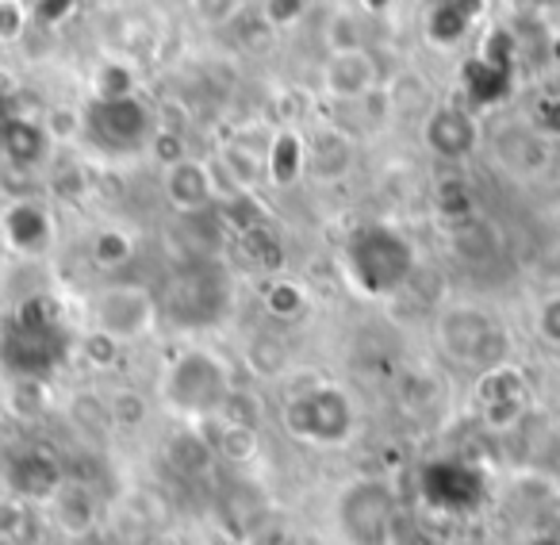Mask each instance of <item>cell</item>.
<instances>
[{"instance_id": "obj_30", "label": "cell", "mask_w": 560, "mask_h": 545, "mask_svg": "<svg viewBox=\"0 0 560 545\" xmlns=\"http://www.w3.org/2000/svg\"><path fill=\"white\" fill-rule=\"evenodd\" d=\"M438 396H442V384H438V376L427 373V369H411V373H404V381H399V399H404L411 411L434 407Z\"/></svg>"}, {"instance_id": "obj_35", "label": "cell", "mask_w": 560, "mask_h": 545, "mask_svg": "<svg viewBox=\"0 0 560 545\" xmlns=\"http://www.w3.org/2000/svg\"><path fill=\"white\" fill-rule=\"evenodd\" d=\"M438 208H442L445 219H453V223H465V219H472V196H468L465 181L460 177H450L438 185Z\"/></svg>"}, {"instance_id": "obj_37", "label": "cell", "mask_w": 560, "mask_h": 545, "mask_svg": "<svg viewBox=\"0 0 560 545\" xmlns=\"http://www.w3.org/2000/svg\"><path fill=\"white\" fill-rule=\"evenodd\" d=\"M85 358L93 361V366H112V361L119 358V350H124V346H116L112 343V338H104V335H96V331H89L85 335Z\"/></svg>"}, {"instance_id": "obj_10", "label": "cell", "mask_w": 560, "mask_h": 545, "mask_svg": "<svg viewBox=\"0 0 560 545\" xmlns=\"http://www.w3.org/2000/svg\"><path fill=\"white\" fill-rule=\"evenodd\" d=\"M162 196L177 216H203L223 200V185H219L211 162L185 154L180 162L162 170Z\"/></svg>"}, {"instance_id": "obj_40", "label": "cell", "mask_w": 560, "mask_h": 545, "mask_svg": "<svg viewBox=\"0 0 560 545\" xmlns=\"http://www.w3.org/2000/svg\"><path fill=\"white\" fill-rule=\"evenodd\" d=\"M522 545H560V537L557 534H534V537H526Z\"/></svg>"}, {"instance_id": "obj_13", "label": "cell", "mask_w": 560, "mask_h": 545, "mask_svg": "<svg viewBox=\"0 0 560 545\" xmlns=\"http://www.w3.org/2000/svg\"><path fill=\"white\" fill-rule=\"evenodd\" d=\"M353 165H358V139L350 127L323 119L315 131H307V177L315 185H342L353 173Z\"/></svg>"}, {"instance_id": "obj_8", "label": "cell", "mask_w": 560, "mask_h": 545, "mask_svg": "<svg viewBox=\"0 0 560 545\" xmlns=\"http://www.w3.org/2000/svg\"><path fill=\"white\" fill-rule=\"evenodd\" d=\"M422 147L438 162H468L480 150V119L465 101H434L422 116Z\"/></svg>"}, {"instance_id": "obj_25", "label": "cell", "mask_w": 560, "mask_h": 545, "mask_svg": "<svg viewBox=\"0 0 560 545\" xmlns=\"http://www.w3.org/2000/svg\"><path fill=\"white\" fill-rule=\"evenodd\" d=\"M323 47H327V55L369 47V27L358 4H342V9L330 12L327 24H323Z\"/></svg>"}, {"instance_id": "obj_34", "label": "cell", "mask_w": 560, "mask_h": 545, "mask_svg": "<svg viewBox=\"0 0 560 545\" xmlns=\"http://www.w3.org/2000/svg\"><path fill=\"white\" fill-rule=\"evenodd\" d=\"M188 9L203 27H226L246 12V0H188Z\"/></svg>"}, {"instance_id": "obj_17", "label": "cell", "mask_w": 560, "mask_h": 545, "mask_svg": "<svg viewBox=\"0 0 560 545\" xmlns=\"http://www.w3.org/2000/svg\"><path fill=\"white\" fill-rule=\"evenodd\" d=\"M177 297L188 312L185 323H215L223 315L226 300H231V281H226L215 262L192 265L177 281Z\"/></svg>"}, {"instance_id": "obj_32", "label": "cell", "mask_w": 560, "mask_h": 545, "mask_svg": "<svg viewBox=\"0 0 560 545\" xmlns=\"http://www.w3.org/2000/svg\"><path fill=\"white\" fill-rule=\"evenodd\" d=\"M312 0H261V24L269 32H289L307 16Z\"/></svg>"}, {"instance_id": "obj_26", "label": "cell", "mask_w": 560, "mask_h": 545, "mask_svg": "<svg viewBox=\"0 0 560 545\" xmlns=\"http://www.w3.org/2000/svg\"><path fill=\"white\" fill-rule=\"evenodd\" d=\"M307 289L296 281V277H272L269 285L261 289V308L280 323H292L307 312Z\"/></svg>"}, {"instance_id": "obj_24", "label": "cell", "mask_w": 560, "mask_h": 545, "mask_svg": "<svg viewBox=\"0 0 560 545\" xmlns=\"http://www.w3.org/2000/svg\"><path fill=\"white\" fill-rule=\"evenodd\" d=\"M135 246H139V242H135V234L127 231V227L104 223V227H96V234L89 239V257H93L96 269L116 272L135 257Z\"/></svg>"}, {"instance_id": "obj_4", "label": "cell", "mask_w": 560, "mask_h": 545, "mask_svg": "<svg viewBox=\"0 0 560 545\" xmlns=\"http://www.w3.org/2000/svg\"><path fill=\"white\" fill-rule=\"evenodd\" d=\"M434 343L453 366L495 369L511 361V331L476 304H450L434 323Z\"/></svg>"}, {"instance_id": "obj_2", "label": "cell", "mask_w": 560, "mask_h": 545, "mask_svg": "<svg viewBox=\"0 0 560 545\" xmlns=\"http://www.w3.org/2000/svg\"><path fill=\"white\" fill-rule=\"evenodd\" d=\"M234 392V376L226 358H219L208 346H185L177 350L162 369L158 381V399L173 419L200 427L203 419L219 415V407L226 404V396Z\"/></svg>"}, {"instance_id": "obj_21", "label": "cell", "mask_w": 560, "mask_h": 545, "mask_svg": "<svg viewBox=\"0 0 560 545\" xmlns=\"http://www.w3.org/2000/svg\"><path fill=\"white\" fill-rule=\"evenodd\" d=\"M506 81H511V73H506V66L499 58H472L465 66V104L472 112L491 108L499 96H506Z\"/></svg>"}, {"instance_id": "obj_1", "label": "cell", "mask_w": 560, "mask_h": 545, "mask_svg": "<svg viewBox=\"0 0 560 545\" xmlns=\"http://www.w3.org/2000/svg\"><path fill=\"white\" fill-rule=\"evenodd\" d=\"M415 242L392 223H361L342 242V272L358 297L392 300L415 277Z\"/></svg>"}, {"instance_id": "obj_12", "label": "cell", "mask_w": 560, "mask_h": 545, "mask_svg": "<svg viewBox=\"0 0 560 545\" xmlns=\"http://www.w3.org/2000/svg\"><path fill=\"white\" fill-rule=\"evenodd\" d=\"M319 89L327 101L358 104V101H365L373 89H381V62H376V55L369 47L327 55V62H323V70H319Z\"/></svg>"}, {"instance_id": "obj_23", "label": "cell", "mask_w": 560, "mask_h": 545, "mask_svg": "<svg viewBox=\"0 0 560 545\" xmlns=\"http://www.w3.org/2000/svg\"><path fill=\"white\" fill-rule=\"evenodd\" d=\"M93 101L96 104H112V101H131L139 93V70L127 58H104L93 70Z\"/></svg>"}, {"instance_id": "obj_9", "label": "cell", "mask_w": 560, "mask_h": 545, "mask_svg": "<svg viewBox=\"0 0 560 545\" xmlns=\"http://www.w3.org/2000/svg\"><path fill=\"white\" fill-rule=\"evenodd\" d=\"M265 519H269V496L261 491V484L246 476H226L223 488L215 491V526L231 542L246 545L261 534Z\"/></svg>"}, {"instance_id": "obj_27", "label": "cell", "mask_w": 560, "mask_h": 545, "mask_svg": "<svg viewBox=\"0 0 560 545\" xmlns=\"http://www.w3.org/2000/svg\"><path fill=\"white\" fill-rule=\"evenodd\" d=\"M381 89H384V96H388L392 112H422V116H427V108L434 104V89H430V81L415 70H404L392 81H381Z\"/></svg>"}, {"instance_id": "obj_14", "label": "cell", "mask_w": 560, "mask_h": 545, "mask_svg": "<svg viewBox=\"0 0 560 545\" xmlns=\"http://www.w3.org/2000/svg\"><path fill=\"white\" fill-rule=\"evenodd\" d=\"M526 396H529L526 373L518 366H511V361L495 369H483L476 376V404H480V415L488 419V427H511L514 419H522Z\"/></svg>"}, {"instance_id": "obj_33", "label": "cell", "mask_w": 560, "mask_h": 545, "mask_svg": "<svg viewBox=\"0 0 560 545\" xmlns=\"http://www.w3.org/2000/svg\"><path fill=\"white\" fill-rule=\"evenodd\" d=\"M108 419H112V427H119V430L142 427V422H147V399L131 389L116 392V396L108 399Z\"/></svg>"}, {"instance_id": "obj_36", "label": "cell", "mask_w": 560, "mask_h": 545, "mask_svg": "<svg viewBox=\"0 0 560 545\" xmlns=\"http://www.w3.org/2000/svg\"><path fill=\"white\" fill-rule=\"evenodd\" d=\"M529 124H534L541 135H549V139H557V135H560V96H541Z\"/></svg>"}, {"instance_id": "obj_15", "label": "cell", "mask_w": 560, "mask_h": 545, "mask_svg": "<svg viewBox=\"0 0 560 545\" xmlns=\"http://www.w3.org/2000/svg\"><path fill=\"white\" fill-rule=\"evenodd\" d=\"M0 239L24 257H43L55 246V216L39 200H12L0 211Z\"/></svg>"}, {"instance_id": "obj_28", "label": "cell", "mask_w": 560, "mask_h": 545, "mask_svg": "<svg viewBox=\"0 0 560 545\" xmlns=\"http://www.w3.org/2000/svg\"><path fill=\"white\" fill-rule=\"evenodd\" d=\"M246 366L254 369L257 376H265V381H277V376H284L292 366L289 346L272 335H254L246 346Z\"/></svg>"}, {"instance_id": "obj_42", "label": "cell", "mask_w": 560, "mask_h": 545, "mask_svg": "<svg viewBox=\"0 0 560 545\" xmlns=\"http://www.w3.org/2000/svg\"><path fill=\"white\" fill-rule=\"evenodd\" d=\"M0 499H4V491H0Z\"/></svg>"}, {"instance_id": "obj_3", "label": "cell", "mask_w": 560, "mask_h": 545, "mask_svg": "<svg viewBox=\"0 0 560 545\" xmlns=\"http://www.w3.org/2000/svg\"><path fill=\"white\" fill-rule=\"evenodd\" d=\"M280 427L315 450H342L358 434V399L335 381H307L284 392Z\"/></svg>"}, {"instance_id": "obj_31", "label": "cell", "mask_w": 560, "mask_h": 545, "mask_svg": "<svg viewBox=\"0 0 560 545\" xmlns=\"http://www.w3.org/2000/svg\"><path fill=\"white\" fill-rule=\"evenodd\" d=\"M32 4L27 0H0V47H16L24 43L32 27Z\"/></svg>"}, {"instance_id": "obj_16", "label": "cell", "mask_w": 560, "mask_h": 545, "mask_svg": "<svg viewBox=\"0 0 560 545\" xmlns=\"http://www.w3.org/2000/svg\"><path fill=\"white\" fill-rule=\"evenodd\" d=\"M43 511H47V522L66 537H85L101 526V499L89 484L81 480H62L50 488V496L43 499Z\"/></svg>"}, {"instance_id": "obj_41", "label": "cell", "mask_w": 560, "mask_h": 545, "mask_svg": "<svg viewBox=\"0 0 560 545\" xmlns=\"http://www.w3.org/2000/svg\"><path fill=\"white\" fill-rule=\"evenodd\" d=\"M534 9H560V0H529Z\"/></svg>"}, {"instance_id": "obj_39", "label": "cell", "mask_w": 560, "mask_h": 545, "mask_svg": "<svg viewBox=\"0 0 560 545\" xmlns=\"http://www.w3.org/2000/svg\"><path fill=\"white\" fill-rule=\"evenodd\" d=\"M73 4H78V0H35L32 16L43 20V24H62V20L73 12Z\"/></svg>"}, {"instance_id": "obj_6", "label": "cell", "mask_w": 560, "mask_h": 545, "mask_svg": "<svg viewBox=\"0 0 560 545\" xmlns=\"http://www.w3.org/2000/svg\"><path fill=\"white\" fill-rule=\"evenodd\" d=\"M419 499L442 519H472L491 496L488 473L465 457H430L415 473Z\"/></svg>"}, {"instance_id": "obj_7", "label": "cell", "mask_w": 560, "mask_h": 545, "mask_svg": "<svg viewBox=\"0 0 560 545\" xmlns=\"http://www.w3.org/2000/svg\"><path fill=\"white\" fill-rule=\"evenodd\" d=\"M158 320H162V304L147 285L116 281L96 289L89 300V331L112 338L116 346L150 338L158 331Z\"/></svg>"}, {"instance_id": "obj_5", "label": "cell", "mask_w": 560, "mask_h": 545, "mask_svg": "<svg viewBox=\"0 0 560 545\" xmlns=\"http://www.w3.org/2000/svg\"><path fill=\"white\" fill-rule=\"evenodd\" d=\"M335 522L346 545H396L399 491L384 476H358L338 491Z\"/></svg>"}, {"instance_id": "obj_18", "label": "cell", "mask_w": 560, "mask_h": 545, "mask_svg": "<svg viewBox=\"0 0 560 545\" xmlns=\"http://www.w3.org/2000/svg\"><path fill=\"white\" fill-rule=\"evenodd\" d=\"M215 170L219 185H223V196L242 193V196H254L265 181V150L249 147L246 139H226L223 147L215 150Z\"/></svg>"}, {"instance_id": "obj_11", "label": "cell", "mask_w": 560, "mask_h": 545, "mask_svg": "<svg viewBox=\"0 0 560 545\" xmlns=\"http://www.w3.org/2000/svg\"><path fill=\"white\" fill-rule=\"evenodd\" d=\"M491 158L514 181H537L552 165V139L534 124H506L491 139Z\"/></svg>"}, {"instance_id": "obj_19", "label": "cell", "mask_w": 560, "mask_h": 545, "mask_svg": "<svg viewBox=\"0 0 560 545\" xmlns=\"http://www.w3.org/2000/svg\"><path fill=\"white\" fill-rule=\"evenodd\" d=\"M307 177V135L300 127H277L265 142V181L292 188Z\"/></svg>"}, {"instance_id": "obj_20", "label": "cell", "mask_w": 560, "mask_h": 545, "mask_svg": "<svg viewBox=\"0 0 560 545\" xmlns=\"http://www.w3.org/2000/svg\"><path fill=\"white\" fill-rule=\"evenodd\" d=\"M200 434L208 438L215 461H226V465H249V461L257 457V430L238 427V422L223 419V415L203 419Z\"/></svg>"}, {"instance_id": "obj_22", "label": "cell", "mask_w": 560, "mask_h": 545, "mask_svg": "<svg viewBox=\"0 0 560 545\" xmlns=\"http://www.w3.org/2000/svg\"><path fill=\"white\" fill-rule=\"evenodd\" d=\"M165 457H170V465L185 476H203L219 465L215 453H211V445H208V438L200 434V427L177 430V434L170 438V445H165Z\"/></svg>"}, {"instance_id": "obj_38", "label": "cell", "mask_w": 560, "mask_h": 545, "mask_svg": "<svg viewBox=\"0 0 560 545\" xmlns=\"http://www.w3.org/2000/svg\"><path fill=\"white\" fill-rule=\"evenodd\" d=\"M537 331H541L545 343L560 350V297H552L541 304V312H537Z\"/></svg>"}, {"instance_id": "obj_29", "label": "cell", "mask_w": 560, "mask_h": 545, "mask_svg": "<svg viewBox=\"0 0 560 545\" xmlns=\"http://www.w3.org/2000/svg\"><path fill=\"white\" fill-rule=\"evenodd\" d=\"M85 135V108H73V104H55V108L43 116V139L58 142V147H70Z\"/></svg>"}]
</instances>
